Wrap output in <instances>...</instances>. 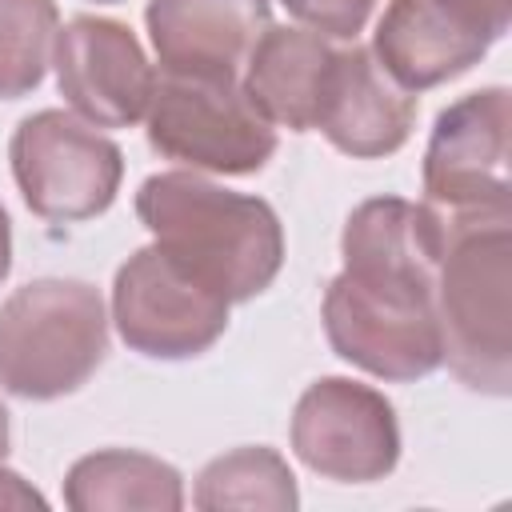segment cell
<instances>
[{"label":"cell","mask_w":512,"mask_h":512,"mask_svg":"<svg viewBox=\"0 0 512 512\" xmlns=\"http://www.w3.org/2000/svg\"><path fill=\"white\" fill-rule=\"evenodd\" d=\"M440 244L428 204L372 196L352 208L340 236L344 272L324 292V332L340 360L392 384L440 368Z\"/></svg>","instance_id":"1"},{"label":"cell","mask_w":512,"mask_h":512,"mask_svg":"<svg viewBox=\"0 0 512 512\" xmlns=\"http://www.w3.org/2000/svg\"><path fill=\"white\" fill-rule=\"evenodd\" d=\"M156 244L228 304L260 296L284 264V228L268 200L220 188L192 168L156 172L136 192Z\"/></svg>","instance_id":"2"},{"label":"cell","mask_w":512,"mask_h":512,"mask_svg":"<svg viewBox=\"0 0 512 512\" xmlns=\"http://www.w3.org/2000/svg\"><path fill=\"white\" fill-rule=\"evenodd\" d=\"M436 212V208H432ZM440 220V364L484 396L512 392V212Z\"/></svg>","instance_id":"3"},{"label":"cell","mask_w":512,"mask_h":512,"mask_svg":"<svg viewBox=\"0 0 512 512\" xmlns=\"http://www.w3.org/2000/svg\"><path fill=\"white\" fill-rule=\"evenodd\" d=\"M108 356L104 300L84 280H28L0 304V388L56 400L92 380Z\"/></svg>","instance_id":"4"},{"label":"cell","mask_w":512,"mask_h":512,"mask_svg":"<svg viewBox=\"0 0 512 512\" xmlns=\"http://www.w3.org/2000/svg\"><path fill=\"white\" fill-rule=\"evenodd\" d=\"M144 116L152 152L192 172L252 176L276 152V124L264 120L240 80L160 68Z\"/></svg>","instance_id":"5"},{"label":"cell","mask_w":512,"mask_h":512,"mask_svg":"<svg viewBox=\"0 0 512 512\" xmlns=\"http://www.w3.org/2000/svg\"><path fill=\"white\" fill-rule=\"evenodd\" d=\"M8 160L24 204L52 224H76L108 212L124 180V152L116 140L64 108L24 116L12 132Z\"/></svg>","instance_id":"6"},{"label":"cell","mask_w":512,"mask_h":512,"mask_svg":"<svg viewBox=\"0 0 512 512\" xmlns=\"http://www.w3.org/2000/svg\"><path fill=\"white\" fill-rule=\"evenodd\" d=\"M228 300L176 264L160 244L132 252L116 268L112 324L120 340L148 360H192L228 328Z\"/></svg>","instance_id":"7"},{"label":"cell","mask_w":512,"mask_h":512,"mask_svg":"<svg viewBox=\"0 0 512 512\" xmlns=\"http://www.w3.org/2000/svg\"><path fill=\"white\" fill-rule=\"evenodd\" d=\"M508 124L512 92L504 84L448 104L424 148V204L444 216L512 212Z\"/></svg>","instance_id":"8"},{"label":"cell","mask_w":512,"mask_h":512,"mask_svg":"<svg viewBox=\"0 0 512 512\" xmlns=\"http://www.w3.org/2000/svg\"><path fill=\"white\" fill-rule=\"evenodd\" d=\"M512 0H388L372 56L408 92L464 76L508 32Z\"/></svg>","instance_id":"9"},{"label":"cell","mask_w":512,"mask_h":512,"mask_svg":"<svg viewBox=\"0 0 512 512\" xmlns=\"http://www.w3.org/2000/svg\"><path fill=\"white\" fill-rule=\"evenodd\" d=\"M292 452L304 468L340 484L384 480L400 460L396 408L372 384L320 376L292 412Z\"/></svg>","instance_id":"10"},{"label":"cell","mask_w":512,"mask_h":512,"mask_svg":"<svg viewBox=\"0 0 512 512\" xmlns=\"http://www.w3.org/2000/svg\"><path fill=\"white\" fill-rule=\"evenodd\" d=\"M52 64L60 96L88 124L132 128L136 120H144L156 72L128 24L104 16L68 20L56 32Z\"/></svg>","instance_id":"11"},{"label":"cell","mask_w":512,"mask_h":512,"mask_svg":"<svg viewBox=\"0 0 512 512\" xmlns=\"http://www.w3.org/2000/svg\"><path fill=\"white\" fill-rule=\"evenodd\" d=\"M144 24L164 72L240 80L272 12L268 0H148Z\"/></svg>","instance_id":"12"},{"label":"cell","mask_w":512,"mask_h":512,"mask_svg":"<svg viewBox=\"0 0 512 512\" xmlns=\"http://www.w3.org/2000/svg\"><path fill=\"white\" fill-rule=\"evenodd\" d=\"M416 124V92L400 88L372 48H336L316 128L324 140L352 160H380L404 148Z\"/></svg>","instance_id":"13"},{"label":"cell","mask_w":512,"mask_h":512,"mask_svg":"<svg viewBox=\"0 0 512 512\" xmlns=\"http://www.w3.org/2000/svg\"><path fill=\"white\" fill-rule=\"evenodd\" d=\"M332 60H336V48L328 36L304 24H292V28L272 24L256 40L240 84L268 124H280L288 132H308L316 128Z\"/></svg>","instance_id":"14"},{"label":"cell","mask_w":512,"mask_h":512,"mask_svg":"<svg viewBox=\"0 0 512 512\" xmlns=\"http://www.w3.org/2000/svg\"><path fill=\"white\" fill-rule=\"evenodd\" d=\"M64 504L72 512H176L184 508V480L160 456L132 448H100L68 468Z\"/></svg>","instance_id":"15"},{"label":"cell","mask_w":512,"mask_h":512,"mask_svg":"<svg viewBox=\"0 0 512 512\" xmlns=\"http://www.w3.org/2000/svg\"><path fill=\"white\" fill-rule=\"evenodd\" d=\"M192 504L200 512H224V508H272L292 512L300 504L296 476L288 460L276 448H236L216 460H208L196 476Z\"/></svg>","instance_id":"16"},{"label":"cell","mask_w":512,"mask_h":512,"mask_svg":"<svg viewBox=\"0 0 512 512\" xmlns=\"http://www.w3.org/2000/svg\"><path fill=\"white\" fill-rule=\"evenodd\" d=\"M56 32V0H0V100H20L40 88Z\"/></svg>","instance_id":"17"},{"label":"cell","mask_w":512,"mask_h":512,"mask_svg":"<svg viewBox=\"0 0 512 512\" xmlns=\"http://www.w3.org/2000/svg\"><path fill=\"white\" fill-rule=\"evenodd\" d=\"M288 16H296L304 28L328 36V40H356V32L368 24L376 0H280Z\"/></svg>","instance_id":"18"},{"label":"cell","mask_w":512,"mask_h":512,"mask_svg":"<svg viewBox=\"0 0 512 512\" xmlns=\"http://www.w3.org/2000/svg\"><path fill=\"white\" fill-rule=\"evenodd\" d=\"M0 508H48V500L20 476L0 464Z\"/></svg>","instance_id":"19"},{"label":"cell","mask_w":512,"mask_h":512,"mask_svg":"<svg viewBox=\"0 0 512 512\" xmlns=\"http://www.w3.org/2000/svg\"><path fill=\"white\" fill-rule=\"evenodd\" d=\"M8 272H12V224H8V212L0 204V284Z\"/></svg>","instance_id":"20"},{"label":"cell","mask_w":512,"mask_h":512,"mask_svg":"<svg viewBox=\"0 0 512 512\" xmlns=\"http://www.w3.org/2000/svg\"><path fill=\"white\" fill-rule=\"evenodd\" d=\"M8 444H12V424H8V408L0 404V464L8 456Z\"/></svg>","instance_id":"21"},{"label":"cell","mask_w":512,"mask_h":512,"mask_svg":"<svg viewBox=\"0 0 512 512\" xmlns=\"http://www.w3.org/2000/svg\"><path fill=\"white\" fill-rule=\"evenodd\" d=\"M96 4H120V0H96Z\"/></svg>","instance_id":"22"}]
</instances>
